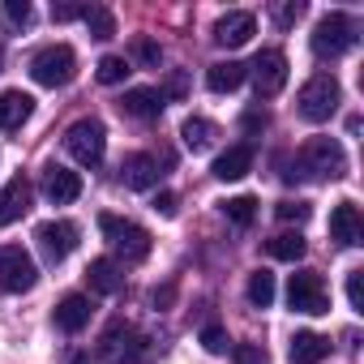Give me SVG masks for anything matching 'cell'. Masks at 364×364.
<instances>
[{
    "instance_id": "cell-1",
    "label": "cell",
    "mask_w": 364,
    "mask_h": 364,
    "mask_svg": "<svg viewBox=\"0 0 364 364\" xmlns=\"http://www.w3.org/2000/svg\"><path fill=\"white\" fill-rule=\"evenodd\" d=\"M283 176L287 180H338V176H347V154L334 137H309L296 150L291 171H283Z\"/></svg>"
},
{
    "instance_id": "cell-2",
    "label": "cell",
    "mask_w": 364,
    "mask_h": 364,
    "mask_svg": "<svg viewBox=\"0 0 364 364\" xmlns=\"http://www.w3.org/2000/svg\"><path fill=\"white\" fill-rule=\"evenodd\" d=\"M146 351H150L146 334L137 326H129V321H112L103 330V338H99V360L103 364H141Z\"/></svg>"
},
{
    "instance_id": "cell-3",
    "label": "cell",
    "mask_w": 364,
    "mask_h": 364,
    "mask_svg": "<svg viewBox=\"0 0 364 364\" xmlns=\"http://www.w3.org/2000/svg\"><path fill=\"white\" fill-rule=\"evenodd\" d=\"M99 232L107 236L112 253H120L124 262H146L150 257V232L133 219H120V215H99Z\"/></svg>"
},
{
    "instance_id": "cell-4",
    "label": "cell",
    "mask_w": 364,
    "mask_h": 364,
    "mask_svg": "<svg viewBox=\"0 0 364 364\" xmlns=\"http://www.w3.org/2000/svg\"><path fill=\"white\" fill-rule=\"evenodd\" d=\"M31 77L39 82V86H69L73 77H77V56H73V48L69 43H48V48H39L35 56H31Z\"/></svg>"
},
{
    "instance_id": "cell-5",
    "label": "cell",
    "mask_w": 364,
    "mask_h": 364,
    "mask_svg": "<svg viewBox=\"0 0 364 364\" xmlns=\"http://www.w3.org/2000/svg\"><path fill=\"white\" fill-rule=\"evenodd\" d=\"M338 99H343L338 82H334L330 73H317V77H309V82L300 86V95H296V112H300L309 124H321V120H330V116L338 112Z\"/></svg>"
},
{
    "instance_id": "cell-6",
    "label": "cell",
    "mask_w": 364,
    "mask_h": 364,
    "mask_svg": "<svg viewBox=\"0 0 364 364\" xmlns=\"http://www.w3.org/2000/svg\"><path fill=\"white\" fill-rule=\"evenodd\" d=\"M347 48H355V22L347 14H326L317 26H313V52L321 60H334L343 56Z\"/></svg>"
},
{
    "instance_id": "cell-7",
    "label": "cell",
    "mask_w": 364,
    "mask_h": 364,
    "mask_svg": "<svg viewBox=\"0 0 364 364\" xmlns=\"http://www.w3.org/2000/svg\"><path fill=\"white\" fill-rule=\"evenodd\" d=\"M65 150H69L82 167H99V163H103V150H107V129H103V120H77V124H69Z\"/></svg>"
},
{
    "instance_id": "cell-8",
    "label": "cell",
    "mask_w": 364,
    "mask_h": 364,
    "mask_svg": "<svg viewBox=\"0 0 364 364\" xmlns=\"http://www.w3.org/2000/svg\"><path fill=\"white\" fill-rule=\"evenodd\" d=\"M287 304H291L296 313H309V317L330 313V291H326L321 274H317V270H296L291 283H287Z\"/></svg>"
},
{
    "instance_id": "cell-9",
    "label": "cell",
    "mask_w": 364,
    "mask_h": 364,
    "mask_svg": "<svg viewBox=\"0 0 364 364\" xmlns=\"http://www.w3.org/2000/svg\"><path fill=\"white\" fill-rule=\"evenodd\" d=\"M35 283H39V270H35V262H31V253L22 245H5V249H0V287L22 296Z\"/></svg>"
},
{
    "instance_id": "cell-10",
    "label": "cell",
    "mask_w": 364,
    "mask_h": 364,
    "mask_svg": "<svg viewBox=\"0 0 364 364\" xmlns=\"http://www.w3.org/2000/svg\"><path fill=\"white\" fill-rule=\"evenodd\" d=\"M35 240H39L43 257L56 266V262H65V257L77 249V223H69V219H48V223L35 228Z\"/></svg>"
},
{
    "instance_id": "cell-11",
    "label": "cell",
    "mask_w": 364,
    "mask_h": 364,
    "mask_svg": "<svg viewBox=\"0 0 364 364\" xmlns=\"http://www.w3.org/2000/svg\"><path fill=\"white\" fill-rule=\"evenodd\" d=\"M245 69L253 73V86H257L262 99H270L287 86V56L283 52H257V60L245 65Z\"/></svg>"
},
{
    "instance_id": "cell-12",
    "label": "cell",
    "mask_w": 364,
    "mask_h": 364,
    "mask_svg": "<svg viewBox=\"0 0 364 364\" xmlns=\"http://www.w3.org/2000/svg\"><path fill=\"white\" fill-rule=\"evenodd\" d=\"M39 189H43V198H48L52 206H69V202L82 198V176L69 171V167H60V163H48V167H43V180H39Z\"/></svg>"
},
{
    "instance_id": "cell-13",
    "label": "cell",
    "mask_w": 364,
    "mask_h": 364,
    "mask_svg": "<svg viewBox=\"0 0 364 364\" xmlns=\"http://www.w3.org/2000/svg\"><path fill=\"white\" fill-rule=\"evenodd\" d=\"M330 240L343 245V249L364 245V219H360V206L355 202H338L330 210Z\"/></svg>"
},
{
    "instance_id": "cell-14",
    "label": "cell",
    "mask_w": 364,
    "mask_h": 364,
    "mask_svg": "<svg viewBox=\"0 0 364 364\" xmlns=\"http://www.w3.org/2000/svg\"><path fill=\"white\" fill-rule=\"evenodd\" d=\"M253 35H257V18L245 14V9H232L215 22V43L219 48H245Z\"/></svg>"
},
{
    "instance_id": "cell-15",
    "label": "cell",
    "mask_w": 364,
    "mask_h": 364,
    "mask_svg": "<svg viewBox=\"0 0 364 364\" xmlns=\"http://www.w3.org/2000/svg\"><path fill=\"white\" fill-rule=\"evenodd\" d=\"M31 210V180L26 176H9L5 189H0V228L18 223Z\"/></svg>"
},
{
    "instance_id": "cell-16",
    "label": "cell",
    "mask_w": 364,
    "mask_h": 364,
    "mask_svg": "<svg viewBox=\"0 0 364 364\" xmlns=\"http://www.w3.org/2000/svg\"><path fill=\"white\" fill-rule=\"evenodd\" d=\"M159 159L154 154H129L120 163V180H124V189H154L159 185Z\"/></svg>"
},
{
    "instance_id": "cell-17",
    "label": "cell",
    "mask_w": 364,
    "mask_h": 364,
    "mask_svg": "<svg viewBox=\"0 0 364 364\" xmlns=\"http://www.w3.org/2000/svg\"><path fill=\"white\" fill-rule=\"evenodd\" d=\"M120 112H124V116H133V120H159V112H163V90L133 86V90H124Z\"/></svg>"
},
{
    "instance_id": "cell-18",
    "label": "cell",
    "mask_w": 364,
    "mask_h": 364,
    "mask_svg": "<svg viewBox=\"0 0 364 364\" xmlns=\"http://www.w3.org/2000/svg\"><path fill=\"white\" fill-rule=\"evenodd\" d=\"M330 355V338L317 334V330H300L291 334V347H287V360L291 364H321Z\"/></svg>"
},
{
    "instance_id": "cell-19",
    "label": "cell",
    "mask_w": 364,
    "mask_h": 364,
    "mask_svg": "<svg viewBox=\"0 0 364 364\" xmlns=\"http://www.w3.org/2000/svg\"><path fill=\"white\" fill-rule=\"evenodd\" d=\"M52 321H56V330H65V334H77V330L90 321V300H86L82 291H69V296L56 304Z\"/></svg>"
},
{
    "instance_id": "cell-20",
    "label": "cell",
    "mask_w": 364,
    "mask_h": 364,
    "mask_svg": "<svg viewBox=\"0 0 364 364\" xmlns=\"http://www.w3.org/2000/svg\"><path fill=\"white\" fill-rule=\"evenodd\" d=\"M249 167H253V146H232V150H223V154L215 159L210 176H215V180H245Z\"/></svg>"
},
{
    "instance_id": "cell-21",
    "label": "cell",
    "mask_w": 364,
    "mask_h": 364,
    "mask_svg": "<svg viewBox=\"0 0 364 364\" xmlns=\"http://www.w3.org/2000/svg\"><path fill=\"white\" fill-rule=\"evenodd\" d=\"M86 283H90V291H99V296H116V291L124 287V274H120V266H116L112 257H95V262L86 266Z\"/></svg>"
},
{
    "instance_id": "cell-22",
    "label": "cell",
    "mask_w": 364,
    "mask_h": 364,
    "mask_svg": "<svg viewBox=\"0 0 364 364\" xmlns=\"http://www.w3.org/2000/svg\"><path fill=\"white\" fill-rule=\"evenodd\" d=\"M35 112V99L26 90H5L0 95V129H22Z\"/></svg>"
},
{
    "instance_id": "cell-23",
    "label": "cell",
    "mask_w": 364,
    "mask_h": 364,
    "mask_svg": "<svg viewBox=\"0 0 364 364\" xmlns=\"http://www.w3.org/2000/svg\"><path fill=\"white\" fill-rule=\"evenodd\" d=\"M245 77H249V69H245L240 60H219V65L206 69V86H210L215 95H232Z\"/></svg>"
},
{
    "instance_id": "cell-24",
    "label": "cell",
    "mask_w": 364,
    "mask_h": 364,
    "mask_svg": "<svg viewBox=\"0 0 364 364\" xmlns=\"http://www.w3.org/2000/svg\"><path fill=\"white\" fill-rule=\"evenodd\" d=\"M215 137H219V129H215L210 120H202V116H189L185 124H180V141H185L193 154L210 150V146H215Z\"/></svg>"
},
{
    "instance_id": "cell-25",
    "label": "cell",
    "mask_w": 364,
    "mask_h": 364,
    "mask_svg": "<svg viewBox=\"0 0 364 364\" xmlns=\"http://www.w3.org/2000/svg\"><path fill=\"white\" fill-rule=\"evenodd\" d=\"M266 253L279 257V262H296V257H304V236L300 232H279L274 240H266Z\"/></svg>"
},
{
    "instance_id": "cell-26",
    "label": "cell",
    "mask_w": 364,
    "mask_h": 364,
    "mask_svg": "<svg viewBox=\"0 0 364 364\" xmlns=\"http://www.w3.org/2000/svg\"><path fill=\"white\" fill-rule=\"evenodd\" d=\"M82 22H86V31H90L95 39H112V35H116V18H112L103 5H86V9H82Z\"/></svg>"
},
{
    "instance_id": "cell-27",
    "label": "cell",
    "mask_w": 364,
    "mask_h": 364,
    "mask_svg": "<svg viewBox=\"0 0 364 364\" xmlns=\"http://www.w3.org/2000/svg\"><path fill=\"white\" fill-rule=\"evenodd\" d=\"M249 304H253V309H270V304H274V274H270V270L249 274Z\"/></svg>"
},
{
    "instance_id": "cell-28",
    "label": "cell",
    "mask_w": 364,
    "mask_h": 364,
    "mask_svg": "<svg viewBox=\"0 0 364 364\" xmlns=\"http://www.w3.org/2000/svg\"><path fill=\"white\" fill-rule=\"evenodd\" d=\"M219 210H223V215H228L232 223H240V228H249V223L257 219V202H253L249 193H240V198H228V202H223Z\"/></svg>"
},
{
    "instance_id": "cell-29",
    "label": "cell",
    "mask_w": 364,
    "mask_h": 364,
    "mask_svg": "<svg viewBox=\"0 0 364 364\" xmlns=\"http://www.w3.org/2000/svg\"><path fill=\"white\" fill-rule=\"evenodd\" d=\"M124 77H129V60L124 56H103L99 60V82L103 86H120Z\"/></svg>"
},
{
    "instance_id": "cell-30",
    "label": "cell",
    "mask_w": 364,
    "mask_h": 364,
    "mask_svg": "<svg viewBox=\"0 0 364 364\" xmlns=\"http://www.w3.org/2000/svg\"><path fill=\"white\" fill-rule=\"evenodd\" d=\"M133 56H137L141 65H150V69H159V60H163L159 43H154V39H146V35H137V39H133Z\"/></svg>"
},
{
    "instance_id": "cell-31",
    "label": "cell",
    "mask_w": 364,
    "mask_h": 364,
    "mask_svg": "<svg viewBox=\"0 0 364 364\" xmlns=\"http://www.w3.org/2000/svg\"><path fill=\"white\" fill-rule=\"evenodd\" d=\"M232 360H236V364H270V355H266L262 343H240V347H232Z\"/></svg>"
},
{
    "instance_id": "cell-32",
    "label": "cell",
    "mask_w": 364,
    "mask_h": 364,
    "mask_svg": "<svg viewBox=\"0 0 364 364\" xmlns=\"http://www.w3.org/2000/svg\"><path fill=\"white\" fill-rule=\"evenodd\" d=\"M300 14H304V5H300V0H283V5H274V26H296L300 22Z\"/></svg>"
},
{
    "instance_id": "cell-33",
    "label": "cell",
    "mask_w": 364,
    "mask_h": 364,
    "mask_svg": "<svg viewBox=\"0 0 364 364\" xmlns=\"http://www.w3.org/2000/svg\"><path fill=\"white\" fill-rule=\"evenodd\" d=\"M274 215H279L283 223H304V219H309V202H279Z\"/></svg>"
},
{
    "instance_id": "cell-34",
    "label": "cell",
    "mask_w": 364,
    "mask_h": 364,
    "mask_svg": "<svg viewBox=\"0 0 364 364\" xmlns=\"http://www.w3.org/2000/svg\"><path fill=\"white\" fill-rule=\"evenodd\" d=\"M347 300L355 313H364V270H351L347 274Z\"/></svg>"
},
{
    "instance_id": "cell-35",
    "label": "cell",
    "mask_w": 364,
    "mask_h": 364,
    "mask_svg": "<svg viewBox=\"0 0 364 364\" xmlns=\"http://www.w3.org/2000/svg\"><path fill=\"white\" fill-rule=\"evenodd\" d=\"M5 18H9V26H31V5H26V0H9V5H5Z\"/></svg>"
},
{
    "instance_id": "cell-36",
    "label": "cell",
    "mask_w": 364,
    "mask_h": 364,
    "mask_svg": "<svg viewBox=\"0 0 364 364\" xmlns=\"http://www.w3.org/2000/svg\"><path fill=\"white\" fill-rule=\"evenodd\" d=\"M202 347H206V351H228V334H223L219 326H206V330H202Z\"/></svg>"
},
{
    "instance_id": "cell-37",
    "label": "cell",
    "mask_w": 364,
    "mask_h": 364,
    "mask_svg": "<svg viewBox=\"0 0 364 364\" xmlns=\"http://www.w3.org/2000/svg\"><path fill=\"white\" fill-rule=\"evenodd\" d=\"M82 9L86 5H52V18L56 22H73V18H82Z\"/></svg>"
},
{
    "instance_id": "cell-38",
    "label": "cell",
    "mask_w": 364,
    "mask_h": 364,
    "mask_svg": "<svg viewBox=\"0 0 364 364\" xmlns=\"http://www.w3.org/2000/svg\"><path fill=\"white\" fill-rule=\"evenodd\" d=\"M154 210H159V215H167V219H171V215H176V193H167V189H163V193H159V198H154Z\"/></svg>"
},
{
    "instance_id": "cell-39",
    "label": "cell",
    "mask_w": 364,
    "mask_h": 364,
    "mask_svg": "<svg viewBox=\"0 0 364 364\" xmlns=\"http://www.w3.org/2000/svg\"><path fill=\"white\" fill-rule=\"evenodd\" d=\"M245 129H249V133L266 129V116H262V112H249V116H245Z\"/></svg>"
},
{
    "instance_id": "cell-40",
    "label": "cell",
    "mask_w": 364,
    "mask_h": 364,
    "mask_svg": "<svg viewBox=\"0 0 364 364\" xmlns=\"http://www.w3.org/2000/svg\"><path fill=\"white\" fill-rule=\"evenodd\" d=\"M167 90H171V95H185V73H176V77L167 82Z\"/></svg>"
},
{
    "instance_id": "cell-41",
    "label": "cell",
    "mask_w": 364,
    "mask_h": 364,
    "mask_svg": "<svg viewBox=\"0 0 364 364\" xmlns=\"http://www.w3.org/2000/svg\"><path fill=\"white\" fill-rule=\"evenodd\" d=\"M0 65H5V52H0Z\"/></svg>"
}]
</instances>
